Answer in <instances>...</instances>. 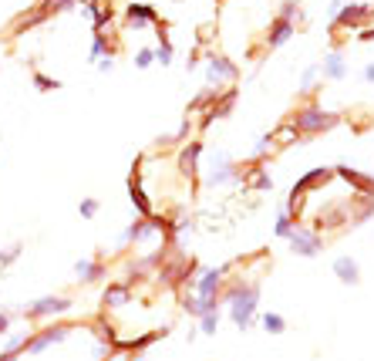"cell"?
Segmentation results:
<instances>
[{
  "label": "cell",
  "mask_w": 374,
  "mask_h": 361,
  "mask_svg": "<svg viewBox=\"0 0 374 361\" xmlns=\"http://www.w3.org/2000/svg\"><path fill=\"white\" fill-rule=\"evenodd\" d=\"M274 149H276V142H274V135L267 132V135H260V139H256V149L249 152L247 162H249V166H267V159H270Z\"/></svg>",
  "instance_id": "20"
},
{
  "label": "cell",
  "mask_w": 374,
  "mask_h": 361,
  "mask_svg": "<svg viewBox=\"0 0 374 361\" xmlns=\"http://www.w3.org/2000/svg\"><path fill=\"white\" fill-rule=\"evenodd\" d=\"M101 304L112 308V310L128 308V304H132V284H128V281H112V284L105 287V294H101Z\"/></svg>",
  "instance_id": "12"
},
{
  "label": "cell",
  "mask_w": 374,
  "mask_h": 361,
  "mask_svg": "<svg viewBox=\"0 0 374 361\" xmlns=\"http://www.w3.org/2000/svg\"><path fill=\"white\" fill-rule=\"evenodd\" d=\"M202 152H206V149H202L199 139H193L189 146H182V149H179V173L193 182V186L199 182V159H202Z\"/></svg>",
  "instance_id": "10"
},
{
  "label": "cell",
  "mask_w": 374,
  "mask_h": 361,
  "mask_svg": "<svg viewBox=\"0 0 374 361\" xmlns=\"http://www.w3.org/2000/svg\"><path fill=\"white\" fill-rule=\"evenodd\" d=\"M294 30H297V24H290V21H283V17H274V21H270V30H267V37H263L267 51L283 48V44L294 37Z\"/></svg>",
  "instance_id": "13"
},
{
  "label": "cell",
  "mask_w": 374,
  "mask_h": 361,
  "mask_svg": "<svg viewBox=\"0 0 374 361\" xmlns=\"http://www.w3.org/2000/svg\"><path fill=\"white\" fill-rule=\"evenodd\" d=\"M216 98H220V88H209V85H206L199 95L189 102V112H186V115H199V112H206V108L216 102Z\"/></svg>",
  "instance_id": "21"
},
{
  "label": "cell",
  "mask_w": 374,
  "mask_h": 361,
  "mask_svg": "<svg viewBox=\"0 0 374 361\" xmlns=\"http://www.w3.org/2000/svg\"><path fill=\"white\" fill-rule=\"evenodd\" d=\"M98 200H81V203H78V213H81V216H84V220H95V216H98Z\"/></svg>",
  "instance_id": "35"
},
{
  "label": "cell",
  "mask_w": 374,
  "mask_h": 361,
  "mask_svg": "<svg viewBox=\"0 0 374 361\" xmlns=\"http://www.w3.org/2000/svg\"><path fill=\"white\" fill-rule=\"evenodd\" d=\"M182 310H186L189 317H202L199 297H196V294H182Z\"/></svg>",
  "instance_id": "33"
},
{
  "label": "cell",
  "mask_w": 374,
  "mask_h": 361,
  "mask_svg": "<svg viewBox=\"0 0 374 361\" xmlns=\"http://www.w3.org/2000/svg\"><path fill=\"white\" fill-rule=\"evenodd\" d=\"M276 17H283V21H290V24H294V17H300V3H297V0H283Z\"/></svg>",
  "instance_id": "34"
},
{
  "label": "cell",
  "mask_w": 374,
  "mask_h": 361,
  "mask_svg": "<svg viewBox=\"0 0 374 361\" xmlns=\"http://www.w3.org/2000/svg\"><path fill=\"white\" fill-rule=\"evenodd\" d=\"M371 17H374L371 3H344L341 14L330 21V30H364Z\"/></svg>",
  "instance_id": "6"
},
{
  "label": "cell",
  "mask_w": 374,
  "mask_h": 361,
  "mask_svg": "<svg viewBox=\"0 0 374 361\" xmlns=\"http://www.w3.org/2000/svg\"><path fill=\"white\" fill-rule=\"evenodd\" d=\"M14 317H17V310H0V335H7V331H10Z\"/></svg>",
  "instance_id": "37"
},
{
  "label": "cell",
  "mask_w": 374,
  "mask_h": 361,
  "mask_svg": "<svg viewBox=\"0 0 374 361\" xmlns=\"http://www.w3.org/2000/svg\"><path fill=\"white\" fill-rule=\"evenodd\" d=\"M41 3L48 7V10H51V17H54V14H64V10H75V7H78V3H81V0H41Z\"/></svg>",
  "instance_id": "29"
},
{
  "label": "cell",
  "mask_w": 374,
  "mask_h": 361,
  "mask_svg": "<svg viewBox=\"0 0 374 361\" xmlns=\"http://www.w3.org/2000/svg\"><path fill=\"white\" fill-rule=\"evenodd\" d=\"M101 58H112V48H108V37H105V30L91 37V51H88V61H101Z\"/></svg>",
  "instance_id": "25"
},
{
  "label": "cell",
  "mask_w": 374,
  "mask_h": 361,
  "mask_svg": "<svg viewBox=\"0 0 374 361\" xmlns=\"http://www.w3.org/2000/svg\"><path fill=\"white\" fill-rule=\"evenodd\" d=\"M357 41H364V44H371V41H374V27H364V30H361V37H357Z\"/></svg>",
  "instance_id": "40"
},
{
  "label": "cell",
  "mask_w": 374,
  "mask_h": 361,
  "mask_svg": "<svg viewBox=\"0 0 374 361\" xmlns=\"http://www.w3.org/2000/svg\"><path fill=\"white\" fill-rule=\"evenodd\" d=\"M361 78H364L368 85H374V61H371V64H364V71H361Z\"/></svg>",
  "instance_id": "38"
},
{
  "label": "cell",
  "mask_w": 374,
  "mask_h": 361,
  "mask_svg": "<svg viewBox=\"0 0 374 361\" xmlns=\"http://www.w3.org/2000/svg\"><path fill=\"white\" fill-rule=\"evenodd\" d=\"M233 267H236V260L233 263H220V267H202L196 284H193V294L196 297H223V287L229 281V270Z\"/></svg>",
  "instance_id": "5"
},
{
  "label": "cell",
  "mask_w": 374,
  "mask_h": 361,
  "mask_svg": "<svg viewBox=\"0 0 374 361\" xmlns=\"http://www.w3.org/2000/svg\"><path fill=\"white\" fill-rule=\"evenodd\" d=\"M290 250L297 254V257H317L321 250H324V236L314 230V227H294V233H290Z\"/></svg>",
  "instance_id": "8"
},
{
  "label": "cell",
  "mask_w": 374,
  "mask_h": 361,
  "mask_svg": "<svg viewBox=\"0 0 374 361\" xmlns=\"http://www.w3.org/2000/svg\"><path fill=\"white\" fill-rule=\"evenodd\" d=\"M68 335H71V324H51V328H44V331H37V335L30 337L27 355H41V351H48L51 344L68 341Z\"/></svg>",
  "instance_id": "11"
},
{
  "label": "cell",
  "mask_w": 374,
  "mask_h": 361,
  "mask_svg": "<svg viewBox=\"0 0 374 361\" xmlns=\"http://www.w3.org/2000/svg\"><path fill=\"white\" fill-rule=\"evenodd\" d=\"M75 274H78V284H98V281H105V263L101 260H78L75 263Z\"/></svg>",
  "instance_id": "16"
},
{
  "label": "cell",
  "mask_w": 374,
  "mask_h": 361,
  "mask_svg": "<svg viewBox=\"0 0 374 361\" xmlns=\"http://www.w3.org/2000/svg\"><path fill=\"white\" fill-rule=\"evenodd\" d=\"M260 324H263V331H267V335H283V331H287V317H283V314H276V310L260 314Z\"/></svg>",
  "instance_id": "24"
},
{
  "label": "cell",
  "mask_w": 374,
  "mask_h": 361,
  "mask_svg": "<svg viewBox=\"0 0 374 361\" xmlns=\"http://www.w3.org/2000/svg\"><path fill=\"white\" fill-rule=\"evenodd\" d=\"M71 308H75L71 297H64V294H48V297H37L34 304H24V308L17 310V317L44 321V317H61V314H68Z\"/></svg>",
  "instance_id": "3"
},
{
  "label": "cell",
  "mask_w": 374,
  "mask_h": 361,
  "mask_svg": "<svg viewBox=\"0 0 374 361\" xmlns=\"http://www.w3.org/2000/svg\"><path fill=\"white\" fill-rule=\"evenodd\" d=\"M294 227H297V223L290 220V213H287V209L280 206V213H276V227H274V233L280 236V240H290V233H294Z\"/></svg>",
  "instance_id": "26"
},
{
  "label": "cell",
  "mask_w": 374,
  "mask_h": 361,
  "mask_svg": "<svg viewBox=\"0 0 374 361\" xmlns=\"http://www.w3.org/2000/svg\"><path fill=\"white\" fill-rule=\"evenodd\" d=\"M260 294H263L260 281H249V277H240V281H226V287H223V304L229 308V321H233L240 331H249L253 324H260V317H256V308H260Z\"/></svg>",
  "instance_id": "1"
},
{
  "label": "cell",
  "mask_w": 374,
  "mask_h": 361,
  "mask_svg": "<svg viewBox=\"0 0 374 361\" xmlns=\"http://www.w3.org/2000/svg\"><path fill=\"white\" fill-rule=\"evenodd\" d=\"M240 182H243V166L229 152L213 155V169L206 173V186L216 189V186H240Z\"/></svg>",
  "instance_id": "4"
},
{
  "label": "cell",
  "mask_w": 374,
  "mask_h": 361,
  "mask_svg": "<svg viewBox=\"0 0 374 361\" xmlns=\"http://www.w3.org/2000/svg\"><path fill=\"white\" fill-rule=\"evenodd\" d=\"M330 270H334V277H337L341 284H348V287L361 284V267H357V260L348 257V254H344V257H334Z\"/></svg>",
  "instance_id": "14"
},
{
  "label": "cell",
  "mask_w": 374,
  "mask_h": 361,
  "mask_svg": "<svg viewBox=\"0 0 374 361\" xmlns=\"http://www.w3.org/2000/svg\"><path fill=\"white\" fill-rule=\"evenodd\" d=\"M128 196H132V206L139 209V216H152L155 209H152L149 203V196H145V189H142V182H139V176L132 173L128 176Z\"/></svg>",
  "instance_id": "19"
},
{
  "label": "cell",
  "mask_w": 374,
  "mask_h": 361,
  "mask_svg": "<svg viewBox=\"0 0 374 361\" xmlns=\"http://www.w3.org/2000/svg\"><path fill=\"white\" fill-rule=\"evenodd\" d=\"M193 129H196V118H193V115H186V118L179 122V129L172 132V142H179V146H182V142H186V135H189Z\"/></svg>",
  "instance_id": "32"
},
{
  "label": "cell",
  "mask_w": 374,
  "mask_h": 361,
  "mask_svg": "<svg viewBox=\"0 0 374 361\" xmlns=\"http://www.w3.org/2000/svg\"><path fill=\"white\" fill-rule=\"evenodd\" d=\"M216 331H220V310L202 314L199 317V335H216Z\"/></svg>",
  "instance_id": "28"
},
{
  "label": "cell",
  "mask_w": 374,
  "mask_h": 361,
  "mask_svg": "<svg viewBox=\"0 0 374 361\" xmlns=\"http://www.w3.org/2000/svg\"><path fill=\"white\" fill-rule=\"evenodd\" d=\"M34 88H37V91H57V88H61V81H57V78L41 75V71H34Z\"/></svg>",
  "instance_id": "31"
},
{
  "label": "cell",
  "mask_w": 374,
  "mask_h": 361,
  "mask_svg": "<svg viewBox=\"0 0 374 361\" xmlns=\"http://www.w3.org/2000/svg\"><path fill=\"white\" fill-rule=\"evenodd\" d=\"M321 78H324V81H344V78H348V64H344V54L337 51V48H334V51H330V54L324 58V64H321Z\"/></svg>",
  "instance_id": "17"
},
{
  "label": "cell",
  "mask_w": 374,
  "mask_h": 361,
  "mask_svg": "<svg viewBox=\"0 0 374 361\" xmlns=\"http://www.w3.org/2000/svg\"><path fill=\"white\" fill-rule=\"evenodd\" d=\"M243 189H256V193H270L274 189V179L267 173V166H249L243 173Z\"/></svg>",
  "instance_id": "18"
},
{
  "label": "cell",
  "mask_w": 374,
  "mask_h": 361,
  "mask_svg": "<svg viewBox=\"0 0 374 361\" xmlns=\"http://www.w3.org/2000/svg\"><path fill=\"white\" fill-rule=\"evenodd\" d=\"M270 135H274L276 146H294V142H300V139H303V135H300V132L294 129V122H290V118H287L283 125H276V129L270 132Z\"/></svg>",
  "instance_id": "23"
},
{
  "label": "cell",
  "mask_w": 374,
  "mask_h": 361,
  "mask_svg": "<svg viewBox=\"0 0 374 361\" xmlns=\"http://www.w3.org/2000/svg\"><path fill=\"white\" fill-rule=\"evenodd\" d=\"M24 254V243H14V247H7V250H0V267H10V263H17Z\"/></svg>",
  "instance_id": "30"
},
{
  "label": "cell",
  "mask_w": 374,
  "mask_h": 361,
  "mask_svg": "<svg viewBox=\"0 0 374 361\" xmlns=\"http://www.w3.org/2000/svg\"><path fill=\"white\" fill-rule=\"evenodd\" d=\"M290 122H294V129H297L303 139H317V135H324V132L337 129V125H341V115L321 108L317 102H307L303 108H297V112L290 115Z\"/></svg>",
  "instance_id": "2"
},
{
  "label": "cell",
  "mask_w": 374,
  "mask_h": 361,
  "mask_svg": "<svg viewBox=\"0 0 374 361\" xmlns=\"http://www.w3.org/2000/svg\"><path fill=\"white\" fill-rule=\"evenodd\" d=\"M155 64V48H142L135 54V68H152Z\"/></svg>",
  "instance_id": "36"
},
{
  "label": "cell",
  "mask_w": 374,
  "mask_h": 361,
  "mask_svg": "<svg viewBox=\"0 0 374 361\" xmlns=\"http://www.w3.org/2000/svg\"><path fill=\"white\" fill-rule=\"evenodd\" d=\"M115 68V58H101L98 61V71H112Z\"/></svg>",
  "instance_id": "39"
},
{
  "label": "cell",
  "mask_w": 374,
  "mask_h": 361,
  "mask_svg": "<svg viewBox=\"0 0 374 361\" xmlns=\"http://www.w3.org/2000/svg\"><path fill=\"white\" fill-rule=\"evenodd\" d=\"M172 58H175V51H172V41L166 37V27L159 24V48H155V61H159L162 68H169V64H172Z\"/></svg>",
  "instance_id": "22"
},
{
  "label": "cell",
  "mask_w": 374,
  "mask_h": 361,
  "mask_svg": "<svg viewBox=\"0 0 374 361\" xmlns=\"http://www.w3.org/2000/svg\"><path fill=\"white\" fill-rule=\"evenodd\" d=\"M236 102H240V88H226V91H220V98H216V102L202 112V118L196 122V129L206 132L209 125H213V122L229 118V115H233V108H236Z\"/></svg>",
  "instance_id": "7"
},
{
  "label": "cell",
  "mask_w": 374,
  "mask_h": 361,
  "mask_svg": "<svg viewBox=\"0 0 374 361\" xmlns=\"http://www.w3.org/2000/svg\"><path fill=\"white\" fill-rule=\"evenodd\" d=\"M240 78V68L223 58V54H209V61H206V85L209 88H220L223 81H236Z\"/></svg>",
  "instance_id": "9"
},
{
  "label": "cell",
  "mask_w": 374,
  "mask_h": 361,
  "mask_svg": "<svg viewBox=\"0 0 374 361\" xmlns=\"http://www.w3.org/2000/svg\"><path fill=\"white\" fill-rule=\"evenodd\" d=\"M125 21H128V27L142 30V27H149V24L159 27V14L152 10L149 3H128L125 7Z\"/></svg>",
  "instance_id": "15"
},
{
  "label": "cell",
  "mask_w": 374,
  "mask_h": 361,
  "mask_svg": "<svg viewBox=\"0 0 374 361\" xmlns=\"http://www.w3.org/2000/svg\"><path fill=\"white\" fill-rule=\"evenodd\" d=\"M317 78H321V64H310V68L300 75V95H310L314 85H317Z\"/></svg>",
  "instance_id": "27"
}]
</instances>
